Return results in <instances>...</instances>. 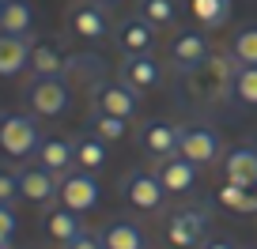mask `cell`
Returning a JSON list of instances; mask_svg holds the SVG:
<instances>
[{
  "instance_id": "cell-1",
  "label": "cell",
  "mask_w": 257,
  "mask_h": 249,
  "mask_svg": "<svg viewBox=\"0 0 257 249\" xmlns=\"http://www.w3.org/2000/svg\"><path fill=\"white\" fill-rule=\"evenodd\" d=\"M42 144V129L34 113H0V151L12 159H31Z\"/></svg>"
},
{
  "instance_id": "cell-2",
  "label": "cell",
  "mask_w": 257,
  "mask_h": 249,
  "mask_svg": "<svg viewBox=\"0 0 257 249\" xmlns=\"http://www.w3.org/2000/svg\"><path fill=\"white\" fill-rule=\"evenodd\" d=\"M27 106H31L34 117H61L68 110V98H72V87L61 80V76H34L23 91Z\"/></svg>"
},
{
  "instance_id": "cell-3",
  "label": "cell",
  "mask_w": 257,
  "mask_h": 249,
  "mask_svg": "<svg viewBox=\"0 0 257 249\" xmlns=\"http://www.w3.org/2000/svg\"><path fill=\"white\" fill-rule=\"evenodd\" d=\"M208 226L212 215L204 208H182L167 219V241L178 249H201L208 241Z\"/></svg>"
},
{
  "instance_id": "cell-4",
  "label": "cell",
  "mask_w": 257,
  "mask_h": 249,
  "mask_svg": "<svg viewBox=\"0 0 257 249\" xmlns=\"http://www.w3.org/2000/svg\"><path fill=\"white\" fill-rule=\"evenodd\" d=\"M167 196L170 193L159 185V177L148 174V170H133V174L121 177V200L133 204L137 211H159Z\"/></svg>"
},
{
  "instance_id": "cell-5",
  "label": "cell",
  "mask_w": 257,
  "mask_h": 249,
  "mask_svg": "<svg viewBox=\"0 0 257 249\" xmlns=\"http://www.w3.org/2000/svg\"><path fill=\"white\" fill-rule=\"evenodd\" d=\"M98 196H102V185L95 181V174H87V170H68V174L61 177V204L68 211H91L98 204Z\"/></svg>"
},
{
  "instance_id": "cell-6",
  "label": "cell",
  "mask_w": 257,
  "mask_h": 249,
  "mask_svg": "<svg viewBox=\"0 0 257 249\" xmlns=\"http://www.w3.org/2000/svg\"><path fill=\"white\" fill-rule=\"evenodd\" d=\"M219 136L216 129H204V125H189V129H182V136H178V155L182 159H189L193 166H208V162L219 159Z\"/></svg>"
},
{
  "instance_id": "cell-7",
  "label": "cell",
  "mask_w": 257,
  "mask_h": 249,
  "mask_svg": "<svg viewBox=\"0 0 257 249\" xmlns=\"http://www.w3.org/2000/svg\"><path fill=\"white\" fill-rule=\"evenodd\" d=\"M95 110L133 121V117L140 113V95L128 87V83H121V80H113V83H95Z\"/></svg>"
},
{
  "instance_id": "cell-8",
  "label": "cell",
  "mask_w": 257,
  "mask_h": 249,
  "mask_svg": "<svg viewBox=\"0 0 257 249\" xmlns=\"http://www.w3.org/2000/svg\"><path fill=\"white\" fill-rule=\"evenodd\" d=\"M19 196L31 204H53L57 196H61V177L53 174V170H46L42 162H34V166H23L19 170Z\"/></svg>"
},
{
  "instance_id": "cell-9",
  "label": "cell",
  "mask_w": 257,
  "mask_h": 249,
  "mask_svg": "<svg viewBox=\"0 0 257 249\" xmlns=\"http://www.w3.org/2000/svg\"><path fill=\"white\" fill-rule=\"evenodd\" d=\"M155 31L159 27H152L148 19H140V16H133V19H121L117 23V34H113V42H117V49L125 57H144V53H152L155 49Z\"/></svg>"
},
{
  "instance_id": "cell-10",
  "label": "cell",
  "mask_w": 257,
  "mask_h": 249,
  "mask_svg": "<svg viewBox=\"0 0 257 249\" xmlns=\"http://www.w3.org/2000/svg\"><path fill=\"white\" fill-rule=\"evenodd\" d=\"M197 174H201V166H193L182 155H167V159L155 162V177H159V185L167 193H189L197 185Z\"/></svg>"
},
{
  "instance_id": "cell-11",
  "label": "cell",
  "mask_w": 257,
  "mask_h": 249,
  "mask_svg": "<svg viewBox=\"0 0 257 249\" xmlns=\"http://www.w3.org/2000/svg\"><path fill=\"white\" fill-rule=\"evenodd\" d=\"M223 181L246 185V189L257 185V147L253 144H238L223 155Z\"/></svg>"
},
{
  "instance_id": "cell-12",
  "label": "cell",
  "mask_w": 257,
  "mask_h": 249,
  "mask_svg": "<svg viewBox=\"0 0 257 249\" xmlns=\"http://www.w3.org/2000/svg\"><path fill=\"white\" fill-rule=\"evenodd\" d=\"M178 136H182V129L174 121H148L140 129V147L155 159H167V155H178Z\"/></svg>"
},
{
  "instance_id": "cell-13",
  "label": "cell",
  "mask_w": 257,
  "mask_h": 249,
  "mask_svg": "<svg viewBox=\"0 0 257 249\" xmlns=\"http://www.w3.org/2000/svg\"><path fill=\"white\" fill-rule=\"evenodd\" d=\"M170 61L178 68H201L208 61V38L204 31H182L170 42Z\"/></svg>"
},
{
  "instance_id": "cell-14",
  "label": "cell",
  "mask_w": 257,
  "mask_h": 249,
  "mask_svg": "<svg viewBox=\"0 0 257 249\" xmlns=\"http://www.w3.org/2000/svg\"><path fill=\"white\" fill-rule=\"evenodd\" d=\"M31 49H34V42L27 34H0V76L4 80L19 76L31 65Z\"/></svg>"
},
{
  "instance_id": "cell-15",
  "label": "cell",
  "mask_w": 257,
  "mask_h": 249,
  "mask_svg": "<svg viewBox=\"0 0 257 249\" xmlns=\"http://www.w3.org/2000/svg\"><path fill=\"white\" fill-rule=\"evenodd\" d=\"M34 155H38V162L46 170H53L57 177H64L76 166L72 162V140H64V136H42V144H38Z\"/></svg>"
},
{
  "instance_id": "cell-16",
  "label": "cell",
  "mask_w": 257,
  "mask_h": 249,
  "mask_svg": "<svg viewBox=\"0 0 257 249\" xmlns=\"http://www.w3.org/2000/svg\"><path fill=\"white\" fill-rule=\"evenodd\" d=\"M102 249H148V238L137 223H128V219H110L102 226Z\"/></svg>"
},
{
  "instance_id": "cell-17",
  "label": "cell",
  "mask_w": 257,
  "mask_h": 249,
  "mask_svg": "<svg viewBox=\"0 0 257 249\" xmlns=\"http://www.w3.org/2000/svg\"><path fill=\"white\" fill-rule=\"evenodd\" d=\"M106 140L95 136V132H80V136L72 140V162L80 170H87V174H95V170L106 166Z\"/></svg>"
},
{
  "instance_id": "cell-18",
  "label": "cell",
  "mask_w": 257,
  "mask_h": 249,
  "mask_svg": "<svg viewBox=\"0 0 257 249\" xmlns=\"http://www.w3.org/2000/svg\"><path fill=\"white\" fill-rule=\"evenodd\" d=\"M121 83H128L133 91H152L155 83H159V65L152 61V53L125 57V61H121Z\"/></svg>"
},
{
  "instance_id": "cell-19",
  "label": "cell",
  "mask_w": 257,
  "mask_h": 249,
  "mask_svg": "<svg viewBox=\"0 0 257 249\" xmlns=\"http://www.w3.org/2000/svg\"><path fill=\"white\" fill-rule=\"evenodd\" d=\"M68 27H72V34H80V38H102V34H110V23H106L102 8H95V4H76L72 12H68Z\"/></svg>"
},
{
  "instance_id": "cell-20",
  "label": "cell",
  "mask_w": 257,
  "mask_h": 249,
  "mask_svg": "<svg viewBox=\"0 0 257 249\" xmlns=\"http://www.w3.org/2000/svg\"><path fill=\"white\" fill-rule=\"evenodd\" d=\"M31 68H34V76H61L64 68H68V61H64V53H61L57 42H34Z\"/></svg>"
},
{
  "instance_id": "cell-21",
  "label": "cell",
  "mask_w": 257,
  "mask_h": 249,
  "mask_svg": "<svg viewBox=\"0 0 257 249\" xmlns=\"http://www.w3.org/2000/svg\"><path fill=\"white\" fill-rule=\"evenodd\" d=\"M137 12L152 27H174L182 19V0H137Z\"/></svg>"
},
{
  "instance_id": "cell-22",
  "label": "cell",
  "mask_w": 257,
  "mask_h": 249,
  "mask_svg": "<svg viewBox=\"0 0 257 249\" xmlns=\"http://www.w3.org/2000/svg\"><path fill=\"white\" fill-rule=\"evenodd\" d=\"M31 27H34L31 0H8L0 12V34H27Z\"/></svg>"
},
{
  "instance_id": "cell-23",
  "label": "cell",
  "mask_w": 257,
  "mask_h": 249,
  "mask_svg": "<svg viewBox=\"0 0 257 249\" xmlns=\"http://www.w3.org/2000/svg\"><path fill=\"white\" fill-rule=\"evenodd\" d=\"M193 19L204 27V31H216L231 19V0H193Z\"/></svg>"
},
{
  "instance_id": "cell-24",
  "label": "cell",
  "mask_w": 257,
  "mask_h": 249,
  "mask_svg": "<svg viewBox=\"0 0 257 249\" xmlns=\"http://www.w3.org/2000/svg\"><path fill=\"white\" fill-rule=\"evenodd\" d=\"M80 230H83V226H80V215H76V211H68V208L53 211V215L46 219V234L57 241V245H68Z\"/></svg>"
},
{
  "instance_id": "cell-25",
  "label": "cell",
  "mask_w": 257,
  "mask_h": 249,
  "mask_svg": "<svg viewBox=\"0 0 257 249\" xmlns=\"http://www.w3.org/2000/svg\"><path fill=\"white\" fill-rule=\"evenodd\" d=\"M231 95L238 106H257V65H238L231 80Z\"/></svg>"
},
{
  "instance_id": "cell-26",
  "label": "cell",
  "mask_w": 257,
  "mask_h": 249,
  "mask_svg": "<svg viewBox=\"0 0 257 249\" xmlns=\"http://www.w3.org/2000/svg\"><path fill=\"white\" fill-rule=\"evenodd\" d=\"M91 132H95V136H102L106 144H113V140H125V136H128V121H125V117H113V113H98V110H95V117H91Z\"/></svg>"
},
{
  "instance_id": "cell-27",
  "label": "cell",
  "mask_w": 257,
  "mask_h": 249,
  "mask_svg": "<svg viewBox=\"0 0 257 249\" xmlns=\"http://www.w3.org/2000/svg\"><path fill=\"white\" fill-rule=\"evenodd\" d=\"M231 57L238 65H257V27H242L231 42Z\"/></svg>"
},
{
  "instance_id": "cell-28",
  "label": "cell",
  "mask_w": 257,
  "mask_h": 249,
  "mask_svg": "<svg viewBox=\"0 0 257 249\" xmlns=\"http://www.w3.org/2000/svg\"><path fill=\"white\" fill-rule=\"evenodd\" d=\"M19 196V170L0 166V204H16Z\"/></svg>"
},
{
  "instance_id": "cell-29",
  "label": "cell",
  "mask_w": 257,
  "mask_h": 249,
  "mask_svg": "<svg viewBox=\"0 0 257 249\" xmlns=\"http://www.w3.org/2000/svg\"><path fill=\"white\" fill-rule=\"evenodd\" d=\"M16 226H19V219H16V208L12 204H0V234H16Z\"/></svg>"
},
{
  "instance_id": "cell-30",
  "label": "cell",
  "mask_w": 257,
  "mask_h": 249,
  "mask_svg": "<svg viewBox=\"0 0 257 249\" xmlns=\"http://www.w3.org/2000/svg\"><path fill=\"white\" fill-rule=\"evenodd\" d=\"M68 249H102V238H98V234H87V230H80L72 241H68Z\"/></svg>"
},
{
  "instance_id": "cell-31",
  "label": "cell",
  "mask_w": 257,
  "mask_h": 249,
  "mask_svg": "<svg viewBox=\"0 0 257 249\" xmlns=\"http://www.w3.org/2000/svg\"><path fill=\"white\" fill-rule=\"evenodd\" d=\"M201 249H242V245H238L234 238H208Z\"/></svg>"
},
{
  "instance_id": "cell-32",
  "label": "cell",
  "mask_w": 257,
  "mask_h": 249,
  "mask_svg": "<svg viewBox=\"0 0 257 249\" xmlns=\"http://www.w3.org/2000/svg\"><path fill=\"white\" fill-rule=\"evenodd\" d=\"M95 4H113V0H95Z\"/></svg>"
},
{
  "instance_id": "cell-33",
  "label": "cell",
  "mask_w": 257,
  "mask_h": 249,
  "mask_svg": "<svg viewBox=\"0 0 257 249\" xmlns=\"http://www.w3.org/2000/svg\"><path fill=\"white\" fill-rule=\"evenodd\" d=\"M4 4H8V0H0V12H4Z\"/></svg>"
},
{
  "instance_id": "cell-34",
  "label": "cell",
  "mask_w": 257,
  "mask_h": 249,
  "mask_svg": "<svg viewBox=\"0 0 257 249\" xmlns=\"http://www.w3.org/2000/svg\"><path fill=\"white\" fill-rule=\"evenodd\" d=\"M253 193H257V185H253Z\"/></svg>"
}]
</instances>
